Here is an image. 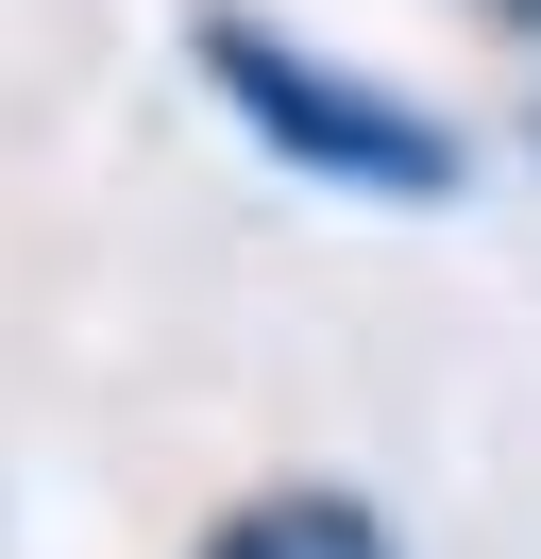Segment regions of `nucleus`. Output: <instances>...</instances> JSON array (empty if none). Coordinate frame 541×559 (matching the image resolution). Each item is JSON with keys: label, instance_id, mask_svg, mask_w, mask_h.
Listing matches in <instances>:
<instances>
[{"label": "nucleus", "instance_id": "obj_1", "mask_svg": "<svg viewBox=\"0 0 541 559\" xmlns=\"http://www.w3.org/2000/svg\"><path fill=\"white\" fill-rule=\"evenodd\" d=\"M187 69H203V103L237 119V136L270 153V170H304V187H338V204H473V136L440 103H406V85H372V69H338V51H304V35H270V17H187Z\"/></svg>", "mask_w": 541, "mask_h": 559}, {"label": "nucleus", "instance_id": "obj_2", "mask_svg": "<svg viewBox=\"0 0 541 559\" xmlns=\"http://www.w3.org/2000/svg\"><path fill=\"white\" fill-rule=\"evenodd\" d=\"M187 559H406V543H389V509H372V491H338V475H270V491H237Z\"/></svg>", "mask_w": 541, "mask_h": 559}, {"label": "nucleus", "instance_id": "obj_3", "mask_svg": "<svg viewBox=\"0 0 541 559\" xmlns=\"http://www.w3.org/2000/svg\"><path fill=\"white\" fill-rule=\"evenodd\" d=\"M491 35H525V51H541V0H491Z\"/></svg>", "mask_w": 541, "mask_h": 559}, {"label": "nucleus", "instance_id": "obj_4", "mask_svg": "<svg viewBox=\"0 0 541 559\" xmlns=\"http://www.w3.org/2000/svg\"><path fill=\"white\" fill-rule=\"evenodd\" d=\"M525 136H541V119H525Z\"/></svg>", "mask_w": 541, "mask_h": 559}]
</instances>
